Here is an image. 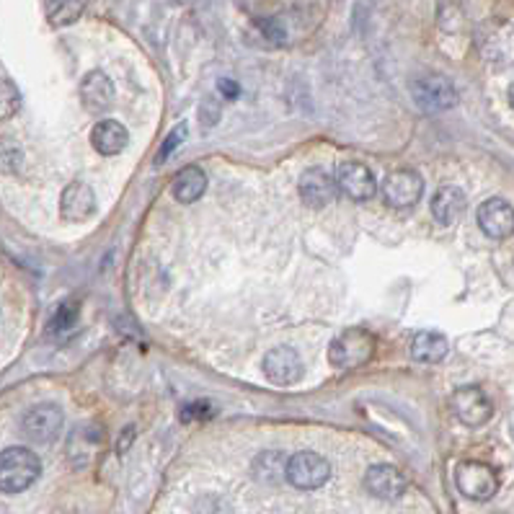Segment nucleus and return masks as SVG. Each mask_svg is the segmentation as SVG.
I'll return each mask as SVG.
<instances>
[{
  "label": "nucleus",
  "instance_id": "nucleus-1",
  "mask_svg": "<svg viewBox=\"0 0 514 514\" xmlns=\"http://www.w3.org/2000/svg\"><path fill=\"white\" fill-rule=\"evenodd\" d=\"M42 476V463L29 447H8L0 455V491L21 494Z\"/></svg>",
  "mask_w": 514,
  "mask_h": 514
},
{
  "label": "nucleus",
  "instance_id": "nucleus-2",
  "mask_svg": "<svg viewBox=\"0 0 514 514\" xmlns=\"http://www.w3.org/2000/svg\"><path fill=\"white\" fill-rule=\"evenodd\" d=\"M375 336L364 328H346L328 344V362L336 370H357L375 357Z\"/></svg>",
  "mask_w": 514,
  "mask_h": 514
},
{
  "label": "nucleus",
  "instance_id": "nucleus-3",
  "mask_svg": "<svg viewBox=\"0 0 514 514\" xmlns=\"http://www.w3.org/2000/svg\"><path fill=\"white\" fill-rule=\"evenodd\" d=\"M416 106L427 114H440L458 106V88L442 73H424L412 83Z\"/></svg>",
  "mask_w": 514,
  "mask_h": 514
},
{
  "label": "nucleus",
  "instance_id": "nucleus-4",
  "mask_svg": "<svg viewBox=\"0 0 514 514\" xmlns=\"http://www.w3.org/2000/svg\"><path fill=\"white\" fill-rule=\"evenodd\" d=\"M455 483L461 494L473 501H489L499 491V479L494 468L480 461H463L455 468Z\"/></svg>",
  "mask_w": 514,
  "mask_h": 514
},
{
  "label": "nucleus",
  "instance_id": "nucleus-5",
  "mask_svg": "<svg viewBox=\"0 0 514 514\" xmlns=\"http://www.w3.org/2000/svg\"><path fill=\"white\" fill-rule=\"evenodd\" d=\"M285 479L290 480L295 489L313 491V489H321L331 479V465L324 455L303 450L287 461V476Z\"/></svg>",
  "mask_w": 514,
  "mask_h": 514
},
{
  "label": "nucleus",
  "instance_id": "nucleus-6",
  "mask_svg": "<svg viewBox=\"0 0 514 514\" xmlns=\"http://www.w3.org/2000/svg\"><path fill=\"white\" fill-rule=\"evenodd\" d=\"M452 412L465 427H483L494 416V403L476 385H463L452 393Z\"/></svg>",
  "mask_w": 514,
  "mask_h": 514
},
{
  "label": "nucleus",
  "instance_id": "nucleus-7",
  "mask_svg": "<svg viewBox=\"0 0 514 514\" xmlns=\"http://www.w3.org/2000/svg\"><path fill=\"white\" fill-rule=\"evenodd\" d=\"M424 194V179L412 169L393 171L383 181V197L393 209H409Z\"/></svg>",
  "mask_w": 514,
  "mask_h": 514
},
{
  "label": "nucleus",
  "instance_id": "nucleus-8",
  "mask_svg": "<svg viewBox=\"0 0 514 514\" xmlns=\"http://www.w3.org/2000/svg\"><path fill=\"white\" fill-rule=\"evenodd\" d=\"M261 367H264L267 380L279 385V388H290L295 383H300V377H303V360L290 346H275L272 352H267Z\"/></svg>",
  "mask_w": 514,
  "mask_h": 514
},
{
  "label": "nucleus",
  "instance_id": "nucleus-9",
  "mask_svg": "<svg viewBox=\"0 0 514 514\" xmlns=\"http://www.w3.org/2000/svg\"><path fill=\"white\" fill-rule=\"evenodd\" d=\"M63 422L65 413L54 403H39L32 406L26 416H24V432L34 440V442H54L63 432Z\"/></svg>",
  "mask_w": 514,
  "mask_h": 514
},
{
  "label": "nucleus",
  "instance_id": "nucleus-10",
  "mask_svg": "<svg viewBox=\"0 0 514 514\" xmlns=\"http://www.w3.org/2000/svg\"><path fill=\"white\" fill-rule=\"evenodd\" d=\"M300 199L313 209H324V207L334 205L336 194L342 191L336 176H331L324 169H308V171L300 176Z\"/></svg>",
  "mask_w": 514,
  "mask_h": 514
},
{
  "label": "nucleus",
  "instance_id": "nucleus-11",
  "mask_svg": "<svg viewBox=\"0 0 514 514\" xmlns=\"http://www.w3.org/2000/svg\"><path fill=\"white\" fill-rule=\"evenodd\" d=\"M479 228L494 240H504L514 236V207L501 199V197H491L479 207Z\"/></svg>",
  "mask_w": 514,
  "mask_h": 514
},
{
  "label": "nucleus",
  "instance_id": "nucleus-12",
  "mask_svg": "<svg viewBox=\"0 0 514 514\" xmlns=\"http://www.w3.org/2000/svg\"><path fill=\"white\" fill-rule=\"evenodd\" d=\"M364 489L380 501H395L406 491V479L393 465H370L364 473Z\"/></svg>",
  "mask_w": 514,
  "mask_h": 514
},
{
  "label": "nucleus",
  "instance_id": "nucleus-13",
  "mask_svg": "<svg viewBox=\"0 0 514 514\" xmlns=\"http://www.w3.org/2000/svg\"><path fill=\"white\" fill-rule=\"evenodd\" d=\"M336 181H339V189H342L344 194H346L349 199H354V202H367V199L375 197L377 191L373 171H370L364 163H354V160L339 166Z\"/></svg>",
  "mask_w": 514,
  "mask_h": 514
},
{
  "label": "nucleus",
  "instance_id": "nucleus-14",
  "mask_svg": "<svg viewBox=\"0 0 514 514\" xmlns=\"http://www.w3.org/2000/svg\"><path fill=\"white\" fill-rule=\"evenodd\" d=\"M96 212V194L83 181H73L60 194V215L68 223H86Z\"/></svg>",
  "mask_w": 514,
  "mask_h": 514
},
{
  "label": "nucleus",
  "instance_id": "nucleus-15",
  "mask_svg": "<svg viewBox=\"0 0 514 514\" xmlns=\"http://www.w3.org/2000/svg\"><path fill=\"white\" fill-rule=\"evenodd\" d=\"M81 102L88 112H106L114 103V83L102 70H91L81 83Z\"/></svg>",
  "mask_w": 514,
  "mask_h": 514
},
{
  "label": "nucleus",
  "instance_id": "nucleus-16",
  "mask_svg": "<svg viewBox=\"0 0 514 514\" xmlns=\"http://www.w3.org/2000/svg\"><path fill=\"white\" fill-rule=\"evenodd\" d=\"M465 212V194L458 187L437 189V194L432 197V218L442 228L455 225Z\"/></svg>",
  "mask_w": 514,
  "mask_h": 514
},
{
  "label": "nucleus",
  "instance_id": "nucleus-17",
  "mask_svg": "<svg viewBox=\"0 0 514 514\" xmlns=\"http://www.w3.org/2000/svg\"><path fill=\"white\" fill-rule=\"evenodd\" d=\"M91 145L102 155H120L130 145V132L121 121L102 120L91 130Z\"/></svg>",
  "mask_w": 514,
  "mask_h": 514
},
{
  "label": "nucleus",
  "instance_id": "nucleus-18",
  "mask_svg": "<svg viewBox=\"0 0 514 514\" xmlns=\"http://www.w3.org/2000/svg\"><path fill=\"white\" fill-rule=\"evenodd\" d=\"M207 189V176L202 169H197V166H189L184 171H179L173 176L171 181V194L176 202H181V205H191V202H197L202 194H205Z\"/></svg>",
  "mask_w": 514,
  "mask_h": 514
},
{
  "label": "nucleus",
  "instance_id": "nucleus-19",
  "mask_svg": "<svg viewBox=\"0 0 514 514\" xmlns=\"http://www.w3.org/2000/svg\"><path fill=\"white\" fill-rule=\"evenodd\" d=\"M450 352V344L442 334H432V331H422L416 334L412 342V357L416 362H427V364H437L442 362Z\"/></svg>",
  "mask_w": 514,
  "mask_h": 514
},
{
  "label": "nucleus",
  "instance_id": "nucleus-20",
  "mask_svg": "<svg viewBox=\"0 0 514 514\" xmlns=\"http://www.w3.org/2000/svg\"><path fill=\"white\" fill-rule=\"evenodd\" d=\"M44 14L52 26H70L83 14V0H44Z\"/></svg>",
  "mask_w": 514,
  "mask_h": 514
},
{
  "label": "nucleus",
  "instance_id": "nucleus-21",
  "mask_svg": "<svg viewBox=\"0 0 514 514\" xmlns=\"http://www.w3.org/2000/svg\"><path fill=\"white\" fill-rule=\"evenodd\" d=\"M257 473L264 480H276L279 476H287V461L279 452H264L257 458Z\"/></svg>",
  "mask_w": 514,
  "mask_h": 514
},
{
  "label": "nucleus",
  "instance_id": "nucleus-22",
  "mask_svg": "<svg viewBox=\"0 0 514 514\" xmlns=\"http://www.w3.org/2000/svg\"><path fill=\"white\" fill-rule=\"evenodd\" d=\"M75 321H78V305L75 303H63L60 308L54 310L47 331L50 334H65V331L75 326Z\"/></svg>",
  "mask_w": 514,
  "mask_h": 514
},
{
  "label": "nucleus",
  "instance_id": "nucleus-23",
  "mask_svg": "<svg viewBox=\"0 0 514 514\" xmlns=\"http://www.w3.org/2000/svg\"><path fill=\"white\" fill-rule=\"evenodd\" d=\"M21 106V96L18 88L11 83V78H3V88H0V120H11Z\"/></svg>",
  "mask_w": 514,
  "mask_h": 514
},
{
  "label": "nucleus",
  "instance_id": "nucleus-24",
  "mask_svg": "<svg viewBox=\"0 0 514 514\" xmlns=\"http://www.w3.org/2000/svg\"><path fill=\"white\" fill-rule=\"evenodd\" d=\"M187 140V124H179V127H173V132L166 138V142L160 145V150L155 155V166H160V163H166L173 153H176V148L181 145Z\"/></svg>",
  "mask_w": 514,
  "mask_h": 514
},
{
  "label": "nucleus",
  "instance_id": "nucleus-25",
  "mask_svg": "<svg viewBox=\"0 0 514 514\" xmlns=\"http://www.w3.org/2000/svg\"><path fill=\"white\" fill-rule=\"evenodd\" d=\"M212 413H215L212 403H207V401H194V403H187V406L181 409V419H187V422H191V419H209Z\"/></svg>",
  "mask_w": 514,
  "mask_h": 514
},
{
  "label": "nucleus",
  "instance_id": "nucleus-26",
  "mask_svg": "<svg viewBox=\"0 0 514 514\" xmlns=\"http://www.w3.org/2000/svg\"><path fill=\"white\" fill-rule=\"evenodd\" d=\"M218 86H220V93H223L225 99H230V102H233V99H238V96H240V86L236 83V81H230V78H223V81H220Z\"/></svg>",
  "mask_w": 514,
  "mask_h": 514
},
{
  "label": "nucleus",
  "instance_id": "nucleus-27",
  "mask_svg": "<svg viewBox=\"0 0 514 514\" xmlns=\"http://www.w3.org/2000/svg\"><path fill=\"white\" fill-rule=\"evenodd\" d=\"M509 102H512V106H514V86L509 88Z\"/></svg>",
  "mask_w": 514,
  "mask_h": 514
},
{
  "label": "nucleus",
  "instance_id": "nucleus-28",
  "mask_svg": "<svg viewBox=\"0 0 514 514\" xmlns=\"http://www.w3.org/2000/svg\"><path fill=\"white\" fill-rule=\"evenodd\" d=\"M509 429H512V440H514V416H512V427H509Z\"/></svg>",
  "mask_w": 514,
  "mask_h": 514
}]
</instances>
